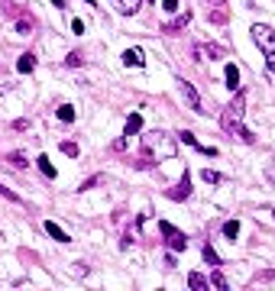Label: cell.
<instances>
[{"label": "cell", "mask_w": 275, "mask_h": 291, "mask_svg": "<svg viewBox=\"0 0 275 291\" xmlns=\"http://www.w3.org/2000/svg\"><path fill=\"white\" fill-rule=\"evenodd\" d=\"M243 114H246V94L243 91H233V100L226 104L224 114H220V126H224L233 140H243V142L252 146V142H256V136L243 126Z\"/></svg>", "instance_id": "obj_1"}, {"label": "cell", "mask_w": 275, "mask_h": 291, "mask_svg": "<svg viewBox=\"0 0 275 291\" xmlns=\"http://www.w3.org/2000/svg\"><path fill=\"white\" fill-rule=\"evenodd\" d=\"M142 152L152 158H175L178 142L165 130H149V133H142Z\"/></svg>", "instance_id": "obj_2"}, {"label": "cell", "mask_w": 275, "mask_h": 291, "mask_svg": "<svg viewBox=\"0 0 275 291\" xmlns=\"http://www.w3.org/2000/svg\"><path fill=\"white\" fill-rule=\"evenodd\" d=\"M159 233L165 236V242H168L172 252H184V249H188V236H184L178 226H172L168 220H159Z\"/></svg>", "instance_id": "obj_3"}, {"label": "cell", "mask_w": 275, "mask_h": 291, "mask_svg": "<svg viewBox=\"0 0 275 291\" xmlns=\"http://www.w3.org/2000/svg\"><path fill=\"white\" fill-rule=\"evenodd\" d=\"M250 32H252V42H256L259 48H262V52H272V48H275V30H272V26L256 23Z\"/></svg>", "instance_id": "obj_4"}, {"label": "cell", "mask_w": 275, "mask_h": 291, "mask_svg": "<svg viewBox=\"0 0 275 291\" xmlns=\"http://www.w3.org/2000/svg\"><path fill=\"white\" fill-rule=\"evenodd\" d=\"M204 6H208V20L214 26H224L226 20H230V6H226V0H204Z\"/></svg>", "instance_id": "obj_5"}, {"label": "cell", "mask_w": 275, "mask_h": 291, "mask_svg": "<svg viewBox=\"0 0 275 291\" xmlns=\"http://www.w3.org/2000/svg\"><path fill=\"white\" fill-rule=\"evenodd\" d=\"M178 84H182V94H184V100H188V107L194 110V114H204V104H201V94H198V88L191 84V81H178Z\"/></svg>", "instance_id": "obj_6"}, {"label": "cell", "mask_w": 275, "mask_h": 291, "mask_svg": "<svg viewBox=\"0 0 275 291\" xmlns=\"http://www.w3.org/2000/svg\"><path fill=\"white\" fill-rule=\"evenodd\" d=\"M191 23V10H182L175 20H168V23H162V32H168V36H175V32H182L184 26Z\"/></svg>", "instance_id": "obj_7"}, {"label": "cell", "mask_w": 275, "mask_h": 291, "mask_svg": "<svg viewBox=\"0 0 275 291\" xmlns=\"http://www.w3.org/2000/svg\"><path fill=\"white\" fill-rule=\"evenodd\" d=\"M123 65H126V68H142V65H146V52H142L140 46L126 48V52H123Z\"/></svg>", "instance_id": "obj_8"}, {"label": "cell", "mask_w": 275, "mask_h": 291, "mask_svg": "<svg viewBox=\"0 0 275 291\" xmlns=\"http://www.w3.org/2000/svg\"><path fill=\"white\" fill-rule=\"evenodd\" d=\"M188 194H191V175H188V172H184V175H182V182H178L175 188L168 191V198H172V200H184V198H188Z\"/></svg>", "instance_id": "obj_9"}, {"label": "cell", "mask_w": 275, "mask_h": 291, "mask_svg": "<svg viewBox=\"0 0 275 291\" xmlns=\"http://www.w3.org/2000/svg\"><path fill=\"white\" fill-rule=\"evenodd\" d=\"M194 55H198V58H224V48H220V46H194Z\"/></svg>", "instance_id": "obj_10"}, {"label": "cell", "mask_w": 275, "mask_h": 291, "mask_svg": "<svg viewBox=\"0 0 275 291\" xmlns=\"http://www.w3.org/2000/svg\"><path fill=\"white\" fill-rule=\"evenodd\" d=\"M46 233H49V236H52L55 242H72V236H68V233L62 230V226L55 224V220H46Z\"/></svg>", "instance_id": "obj_11"}, {"label": "cell", "mask_w": 275, "mask_h": 291, "mask_svg": "<svg viewBox=\"0 0 275 291\" xmlns=\"http://www.w3.org/2000/svg\"><path fill=\"white\" fill-rule=\"evenodd\" d=\"M32 68H36V55H32V52H23V55L16 58V72H20V74H30Z\"/></svg>", "instance_id": "obj_12"}, {"label": "cell", "mask_w": 275, "mask_h": 291, "mask_svg": "<svg viewBox=\"0 0 275 291\" xmlns=\"http://www.w3.org/2000/svg\"><path fill=\"white\" fill-rule=\"evenodd\" d=\"M224 81H226V88H230V91H240V72H236V65H226L224 68Z\"/></svg>", "instance_id": "obj_13"}, {"label": "cell", "mask_w": 275, "mask_h": 291, "mask_svg": "<svg viewBox=\"0 0 275 291\" xmlns=\"http://www.w3.org/2000/svg\"><path fill=\"white\" fill-rule=\"evenodd\" d=\"M252 217H256V224H262V226H275V207H259Z\"/></svg>", "instance_id": "obj_14"}, {"label": "cell", "mask_w": 275, "mask_h": 291, "mask_svg": "<svg viewBox=\"0 0 275 291\" xmlns=\"http://www.w3.org/2000/svg\"><path fill=\"white\" fill-rule=\"evenodd\" d=\"M116 13H123V16H130V13H136L142 6V0H114Z\"/></svg>", "instance_id": "obj_15"}, {"label": "cell", "mask_w": 275, "mask_h": 291, "mask_svg": "<svg viewBox=\"0 0 275 291\" xmlns=\"http://www.w3.org/2000/svg\"><path fill=\"white\" fill-rule=\"evenodd\" d=\"M142 130V116L140 114H130L126 116V126H123V136H136Z\"/></svg>", "instance_id": "obj_16"}, {"label": "cell", "mask_w": 275, "mask_h": 291, "mask_svg": "<svg viewBox=\"0 0 275 291\" xmlns=\"http://www.w3.org/2000/svg\"><path fill=\"white\" fill-rule=\"evenodd\" d=\"M36 165H39V172H42L46 178H55V165H52V158H49V156H39V158H36Z\"/></svg>", "instance_id": "obj_17"}, {"label": "cell", "mask_w": 275, "mask_h": 291, "mask_svg": "<svg viewBox=\"0 0 275 291\" xmlns=\"http://www.w3.org/2000/svg\"><path fill=\"white\" fill-rule=\"evenodd\" d=\"M55 116H58L62 123H74V107L72 104H62V107L55 110Z\"/></svg>", "instance_id": "obj_18"}, {"label": "cell", "mask_w": 275, "mask_h": 291, "mask_svg": "<svg viewBox=\"0 0 275 291\" xmlns=\"http://www.w3.org/2000/svg\"><path fill=\"white\" fill-rule=\"evenodd\" d=\"M224 236L236 242V236H240V220H226V224H224Z\"/></svg>", "instance_id": "obj_19"}, {"label": "cell", "mask_w": 275, "mask_h": 291, "mask_svg": "<svg viewBox=\"0 0 275 291\" xmlns=\"http://www.w3.org/2000/svg\"><path fill=\"white\" fill-rule=\"evenodd\" d=\"M188 285L194 288V291H208V278H204V275H198V272H191L188 275Z\"/></svg>", "instance_id": "obj_20"}, {"label": "cell", "mask_w": 275, "mask_h": 291, "mask_svg": "<svg viewBox=\"0 0 275 291\" xmlns=\"http://www.w3.org/2000/svg\"><path fill=\"white\" fill-rule=\"evenodd\" d=\"M210 285L220 288V291H224V288H230V285H226V278H224V272H220V266L214 268V272H210Z\"/></svg>", "instance_id": "obj_21"}, {"label": "cell", "mask_w": 275, "mask_h": 291, "mask_svg": "<svg viewBox=\"0 0 275 291\" xmlns=\"http://www.w3.org/2000/svg\"><path fill=\"white\" fill-rule=\"evenodd\" d=\"M201 178H204L208 184H220V182H224V175H220V172H214V168H204Z\"/></svg>", "instance_id": "obj_22"}, {"label": "cell", "mask_w": 275, "mask_h": 291, "mask_svg": "<svg viewBox=\"0 0 275 291\" xmlns=\"http://www.w3.org/2000/svg\"><path fill=\"white\" fill-rule=\"evenodd\" d=\"M201 252H204V259H208V262H210V266H214V268L220 266V256L214 252V246H210V242H208V246H204V249H201Z\"/></svg>", "instance_id": "obj_23"}, {"label": "cell", "mask_w": 275, "mask_h": 291, "mask_svg": "<svg viewBox=\"0 0 275 291\" xmlns=\"http://www.w3.org/2000/svg\"><path fill=\"white\" fill-rule=\"evenodd\" d=\"M10 165H13V168H26L30 162H26V156H23V152H10Z\"/></svg>", "instance_id": "obj_24"}, {"label": "cell", "mask_w": 275, "mask_h": 291, "mask_svg": "<svg viewBox=\"0 0 275 291\" xmlns=\"http://www.w3.org/2000/svg\"><path fill=\"white\" fill-rule=\"evenodd\" d=\"M178 140H182V142H188V146H194V149L201 146V142H198V136L191 133V130H182V133H178Z\"/></svg>", "instance_id": "obj_25"}, {"label": "cell", "mask_w": 275, "mask_h": 291, "mask_svg": "<svg viewBox=\"0 0 275 291\" xmlns=\"http://www.w3.org/2000/svg\"><path fill=\"white\" fill-rule=\"evenodd\" d=\"M65 65H72V68H78V65H84V55H81V52H68V58H65Z\"/></svg>", "instance_id": "obj_26"}, {"label": "cell", "mask_w": 275, "mask_h": 291, "mask_svg": "<svg viewBox=\"0 0 275 291\" xmlns=\"http://www.w3.org/2000/svg\"><path fill=\"white\" fill-rule=\"evenodd\" d=\"M62 152H65V156H72V158H78V152H81V149H78L74 142H68V140H65V142H62Z\"/></svg>", "instance_id": "obj_27"}, {"label": "cell", "mask_w": 275, "mask_h": 291, "mask_svg": "<svg viewBox=\"0 0 275 291\" xmlns=\"http://www.w3.org/2000/svg\"><path fill=\"white\" fill-rule=\"evenodd\" d=\"M16 30L23 32V36H30V30H32V20H16Z\"/></svg>", "instance_id": "obj_28"}, {"label": "cell", "mask_w": 275, "mask_h": 291, "mask_svg": "<svg viewBox=\"0 0 275 291\" xmlns=\"http://www.w3.org/2000/svg\"><path fill=\"white\" fill-rule=\"evenodd\" d=\"M272 278H275V268H269V272H259L252 282H272Z\"/></svg>", "instance_id": "obj_29"}, {"label": "cell", "mask_w": 275, "mask_h": 291, "mask_svg": "<svg viewBox=\"0 0 275 291\" xmlns=\"http://www.w3.org/2000/svg\"><path fill=\"white\" fill-rule=\"evenodd\" d=\"M0 6H4V13H10V16H16V6H13V0H0Z\"/></svg>", "instance_id": "obj_30"}, {"label": "cell", "mask_w": 275, "mask_h": 291, "mask_svg": "<svg viewBox=\"0 0 275 291\" xmlns=\"http://www.w3.org/2000/svg\"><path fill=\"white\" fill-rule=\"evenodd\" d=\"M162 10L165 13H175L178 10V0H162Z\"/></svg>", "instance_id": "obj_31"}, {"label": "cell", "mask_w": 275, "mask_h": 291, "mask_svg": "<svg viewBox=\"0 0 275 291\" xmlns=\"http://www.w3.org/2000/svg\"><path fill=\"white\" fill-rule=\"evenodd\" d=\"M266 65H269V72L275 74V48H272V52H266Z\"/></svg>", "instance_id": "obj_32"}, {"label": "cell", "mask_w": 275, "mask_h": 291, "mask_svg": "<svg viewBox=\"0 0 275 291\" xmlns=\"http://www.w3.org/2000/svg\"><path fill=\"white\" fill-rule=\"evenodd\" d=\"M0 194H4V198H10V200H16V204H20V198H16V191H10V188H4V184H0Z\"/></svg>", "instance_id": "obj_33"}, {"label": "cell", "mask_w": 275, "mask_h": 291, "mask_svg": "<svg viewBox=\"0 0 275 291\" xmlns=\"http://www.w3.org/2000/svg\"><path fill=\"white\" fill-rule=\"evenodd\" d=\"M72 32H78V36H81V32H84V23H81V20H72Z\"/></svg>", "instance_id": "obj_34"}, {"label": "cell", "mask_w": 275, "mask_h": 291, "mask_svg": "<svg viewBox=\"0 0 275 291\" xmlns=\"http://www.w3.org/2000/svg\"><path fill=\"white\" fill-rule=\"evenodd\" d=\"M266 178H269V182H275V158L269 162V168H266Z\"/></svg>", "instance_id": "obj_35"}, {"label": "cell", "mask_w": 275, "mask_h": 291, "mask_svg": "<svg viewBox=\"0 0 275 291\" xmlns=\"http://www.w3.org/2000/svg\"><path fill=\"white\" fill-rule=\"evenodd\" d=\"M98 182H100V178H98V175H94V178H88V182H84V184H81V191H88V188H94V184H98Z\"/></svg>", "instance_id": "obj_36"}, {"label": "cell", "mask_w": 275, "mask_h": 291, "mask_svg": "<svg viewBox=\"0 0 275 291\" xmlns=\"http://www.w3.org/2000/svg\"><path fill=\"white\" fill-rule=\"evenodd\" d=\"M84 4H91V6H94V0H84Z\"/></svg>", "instance_id": "obj_37"}]
</instances>
